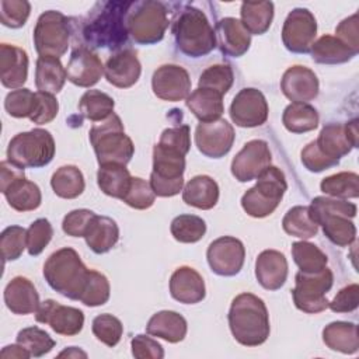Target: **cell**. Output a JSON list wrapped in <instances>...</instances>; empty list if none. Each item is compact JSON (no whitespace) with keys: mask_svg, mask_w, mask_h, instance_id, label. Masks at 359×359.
<instances>
[{"mask_svg":"<svg viewBox=\"0 0 359 359\" xmlns=\"http://www.w3.org/2000/svg\"><path fill=\"white\" fill-rule=\"evenodd\" d=\"M132 1H98L80 25L84 46L119 49L128 41L126 15Z\"/></svg>","mask_w":359,"mask_h":359,"instance_id":"1","label":"cell"},{"mask_svg":"<svg viewBox=\"0 0 359 359\" xmlns=\"http://www.w3.org/2000/svg\"><path fill=\"white\" fill-rule=\"evenodd\" d=\"M227 320L234 339L244 346L262 345L269 337L266 306L261 297L252 293H240L233 299Z\"/></svg>","mask_w":359,"mask_h":359,"instance_id":"2","label":"cell"},{"mask_svg":"<svg viewBox=\"0 0 359 359\" xmlns=\"http://www.w3.org/2000/svg\"><path fill=\"white\" fill-rule=\"evenodd\" d=\"M310 212L325 237L339 245H351L356 238V227L352 217L356 216V205L346 199L331 196H316L310 203Z\"/></svg>","mask_w":359,"mask_h":359,"instance_id":"3","label":"cell"},{"mask_svg":"<svg viewBox=\"0 0 359 359\" xmlns=\"http://www.w3.org/2000/svg\"><path fill=\"white\" fill-rule=\"evenodd\" d=\"M90 269L83 264L76 250L63 247L52 252L43 264V276L48 285L59 294L80 300Z\"/></svg>","mask_w":359,"mask_h":359,"instance_id":"4","label":"cell"},{"mask_svg":"<svg viewBox=\"0 0 359 359\" xmlns=\"http://www.w3.org/2000/svg\"><path fill=\"white\" fill-rule=\"evenodd\" d=\"M172 35L180 52L189 57H202L216 48L215 29L206 14L194 7L185 6L172 22Z\"/></svg>","mask_w":359,"mask_h":359,"instance_id":"5","label":"cell"},{"mask_svg":"<svg viewBox=\"0 0 359 359\" xmlns=\"http://www.w3.org/2000/svg\"><path fill=\"white\" fill-rule=\"evenodd\" d=\"M90 143L100 165L122 164L126 165L135 153L132 139L125 133L123 123L116 114L91 126Z\"/></svg>","mask_w":359,"mask_h":359,"instance_id":"6","label":"cell"},{"mask_svg":"<svg viewBox=\"0 0 359 359\" xmlns=\"http://www.w3.org/2000/svg\"><path fill=\"white\" fill-rule=\"evenodd\" d=\"M167 8L163 3L156 0L132 1L126 25L128 32L135 42L140 45H153L164 38L168 28Z\"/></svg>","mask_w":359,"mask_h":359,"instance_id":"7","label":"cell"},{"mask_svg":"<svg viewBox=\"0 0 359 359\" xmlns=\"http://www.w3.org/2000/svg\"><path fill=\"white\" fill-rule=\"evenodd\" d=\"M287 189L285 174L275 165H269L257 178V184L241 198L244 212L251 217H266L278 208Z\"/></svg>","mask_w":359,"mask_h":359,"instance_id":"8","label":"cell"},{"mask_svg":"<svg viewBox=\"0 0 359 359\" xmlns=\"http://www.w3.org/2000/svg\"><path fill=\"white\" fill-rule=\"evenodd\" d=\"M53 156V136L41 128L17 133L7 147V160L20 168L43 167L52 161Z\"/></svg>","mask_w":359,"mask_h":359,"instance_id":"9","label":"cell"},{"mask_svg":"<svg viewBox=\"0 0 359 359\" xmlns=\"http://www.w3.org/2000/svg\"><path fill=\"white\" fill-rule=\"evenodd\" d=\"M72 18L56 10L42 13L34 28V45L39 56L60 57L67 52L73 32Z\"/></svg>","mask_w":359,"mask_h":359,"instance_id":"10","label":"cell"},{"mask_svg":"<svg viewBox=\"0 0 359 359\" xmlns=\"http://www.w3.org/2000/svg\"><path fill=\"white\" fill-rule=\"evenodd\" d=\"M185 156L168 150L158 143L153 147V170L150 187L157 196L170 198L178 195L184 187Z\"/></svg>","mask_w":359,"mask_h":359,"instance_id":"11","label":"cell"},{"mask_svg":"<svg viewBox=\"0 0 359 359\" xmlns=\"http://www.w3.org/2000/svg\"><path fill=\"white\" fill-rule=\"evenodd\" d=\"M332 283L334 275L327 266L314 273L299 271L294 276V287L292 290L294 306L309 314L324 311L328 309V299L325 294L332 287Z\"/></svg>","mask_w":359,"mask_h":359,"instance_id":"12","label":"cell"},{"mask_svg":"<svg viewBox=\"0 0 359 359\" xmlns=\"http://www.w3.org/2000/svg\"><path fill=\"white\" fill-rule=\"evenodd\" d=\"M317 35L314 14L303 7L293 8L282 27V42L289 52L307 53Z\"/></svg>","mask_w":359,"mask_h":359,"instance_id":"13","label":"cell"},{"mask_svg":"<svg viewBox=\"0 0 359 359\" xmlns=\"http://www.w3.org/2000/svg\"><path fill=\"white\" fill-rule=\"evenodd\" d=\"M358 119L355 118L346 123L339 122L325 125L314 142L317 149L325 157L339 163L341 157L346 156L358 146Z\"/></svg>","mask_w":359,"mask_h":359,"instance_id":"14","label":"cell"},{"mask_svg":"<svg viewBox=\"0 0 359 359\" xmlns=\"http://www.w3.org/2000/svg\"><path fill=\"white\" fill-rule=\"evenodd\" d=\"M210 269L220 276L237 275L245 259L244 244L231 236H223L213 240L206 251Z\"/></svg>","mask_w":359,"mask_h":359,"instance_id":"15","label":"cell"},{"mask_svg":"<svg viewBox=\"0 0 359 359\" xmlns=\"http://www.w3.org/2000/svg\"><path fill=\"white\" fill-rule=\"evenodd\" d=\"M268 102L265 95L252 87L240 90L230 105V118L240 128L261 126L268 119Z\"/></svg>","mask_w":359,"mask_h":359,"instance_id":"16","label":"cell"},{"mask_svg":"<svg viewBox=\"0 0 359 359\" xmlns=\"http://www.w3.org/2000/svg\"><path fill=\"white\" fill-rule=\"evenodd\" d=\"M272 161L269 146L265 140L254 139L247 142L231 161V174L240 182L257 180Z\"/></svg>","mask_w":359,"mask_h":359,"instance_id":"17","label":"cell"},{"mask_svg":"<svg viewBox=\"0 0 359 359\" xmlns=\"http://www.w3.org/2000/svg\"><path fill=\"white\" fill-rule=\"evenodd\" d=\"M234 128L226 119L201 122L195 129V144L198 150L210 158L226 156L234 143Z\"/></svg>","mask_w":359,"mask_h":359,"instance_id":"18","label":"cell"},{"mask_svg":"<svg viewBox=\"0 0 359 359\" xmlns=\"http://www.w3.org/2000/svg\"><path fill=\"white\" fill-rule=\"evenodd\" d=\"M35 320L42 324H48L56 334L72 337L77 335L84 325V313L80 309L72 306H63L52 299L41 302Z\"/></svg>","mask_w":359,"mask_h":359,"instance_id":"19","label":"cell"},{"mask_svg":"<svg viewBox=\"0 0 359 359\" xmlns=\"http://www.w3.org/2000/svg\"><path fill=\"white\" fill-rule=\"evenodd\" d=\"M151 88L157 98L177 102L187 100L191 94V79L182 66L163 65L153 73Z\"/></svg>","mask_w":359,"mask_h":359,"instance_id":"20","label":"cell"},{"mask_svg":"<svg viewBox=\"0 0 359 359\" xmlns=\"http://www.w3.org/2000/svg\"><path fill=\"white\" fill-rule=\"evenodd\" d=\"M102 74L104 65L93 49L84 45L73 49L66 66V76L70 83L79 87H91L100 81Z\"/></svg>","mask_w":359,"mask_h":359,"instance_id":"21","label":"cell"},{"mask_svg":"<svg viewBox=\"0 0 359 359\" xmlns=\"http://www.w3.org/2000/svg\"><path fill=\"white\" fill-rule=\"evenodd\" d=\"M280 90L293 102H304L318 95L320 83L316 73L306 66H290L282 76Z\"/></svg>","mask_w":359,"mask_h":359,"instance_id":"22","label":"cell"},{"mask_svg":"<svg viewBox=\"0 0 359 359\" xmlns=\"http://www.w3.org/2000/svg\"><path fill=\"white\" fill-rule=\"evenodd\" d=\"M216 46L220 52L230 57L243 56L251 45V34L243 22L234 17H224L215 27Z\"/></svg>","mask_w":359,"mask_h":359,"instance_id":"23","label":"cell"},{"mask_svg":"<svg viewBox=\"0 0 359 359\" xmlns=\"http://www.w3.org/2000/svg\"><path fill=\"white\" fill-rule=\"evenodd\" d=\"M142 73V65L132 49H122L108 57L104 66V74L109 84L118 88H129L137 83Z\"/></svg>","mask_w":359,"mask_h":359,"instance_id":"24","label":"cell"},{"mask_svg":"<svg viewBox=\"0 0 359 359\" xmlns=\"http://www.w3.org/2000/svg\"><path fill=\"white\" fill-rule=\"evenodd\" d=\"M28 77V55L15 45H0V79L7 88H21Z\"/></svg>","mask_w":359,"mask_h":359,"instance_id":"25","label":"cell"},{"mask_svg":"<svg viewBox=\"0 0 359 359\" xmlns=\"http://www.w3.org/2000/svg\"><path fill=\"white\" fill-rule=\"evenodd\" d=\"M170 293L172 299L184 304H195L205 299L206 287L201 273L191 266L177 268L170 278Z\"/></svg>","mask_w":359,"mask_h":359,"instance_id":"26","label":"cell"},{"mask_svg":"<svg viewBox=\"0 0 359 359\" xmlns=\"http://www.w3.org/2000/svg\"><path fill=\"white\" fill-rule=\"evenodd\" d=\"M255 276L264 289H280L287 278L286 257L276 250H264L255 259Z\"/></svg>","mask_w":359,"mask_h":359,"instance_id":"27","label":"cell"},{"mask_svg":"<svg viewBox=\"0 0 359 359\" xmlns=\"http://www.w3.org/2000/svg\"><path fill=\"white\" fill-rule=\"evenodd\" d=\"M3 297L7 309L18 316L35 313L41 303L34 283L25 276L13 278L7 283Z\"/></svg>","mask_w":359,"mask_h":359,"instance_id":"28","label":"cell"},{"mask_svg":"<svg viewBox=\"0 0 359 359\" xmlns=\"http://www.w3.org/2000/svg\"><path fill=\"white\" fill-rule=\"evenodd\" d=\"M146 331L149 335L165 339L171 344H177L185 338L188 324L180 313L172 310H161L150 317L146 325Z\"/></svg>","mask_w":359,"mask_h":359,"instance_id":"29","label":"cell"},{"mask_svg":"<svg viewBox=\"0 0 359 359\" xmlns=\"http://www.w3.org/2000/svg\"><path fill=\"white\" fill-rule=\"evenodd\" d=\"M0 191L6 196L8 205L17 212L35 210L42 202V194L39 187L35 182L27 180L25 175L15 178Z\"/></svg>","mask_w":359,"mask_h":359,"instance_id":"30","label":"cell"},{"mask_svg":"<svg viewBox=\"0 0 359 359\" xmlns=\"http://www.w3.org/2000/svg\"><path fill=\"white\" fill-rule=\"evenodd\" d=\"M182 201L189 206L209 210L219 201V185L209 175H196L185 184Z\"/></svg>","mask_w":359,"mask_h":359,"instance_id":"31","label":"cell"},{"mask_svg":"<svg viewBox=\"0 0 359 359\" xmlns=\"http://www.w3.org/2000/svg\"><path fill=\"white\" fill-rule=\"evenodd\" d=\"M84 238L93 252L105 254L118 243L119 227L114 219L95 215L84 234Z\"/></svg>","mask_w":359,"mask_h":359,"instance_id":"32","label":"cell"},{"mask_svg":"<svg viewBox=\"0 0 359 359\" xmlns=\"http://www.w3.org/2000/svg\"><path fill=\"white\" fill-rule=\"evenodd\" d=\"M66 67L57 57L39 56L35 63V86L38 91L57 94L66 81Z\"/></svg>","mask_w":359,"mask_h":359,"instance_id":"33","label":"cell"},{"mask_svg":"<svg viewBox=\"0 0 359 359\" xmlns=\"http://www.w3.org/2000/svg\"><path fill=\"white\" fill-rule=\"evenodd\" d=\"M188 109L201 121V122H212L220 119L224 105L223 95L213 90L208 88H196L194 90L185 101Z\"/></svg>","mask_w":359,"mask_h":359,"instance_id":"34","label":"cell"},{"mask_svg":"<svg viewBox=\"0 0 359 359\" xmlns=\"http://www.w3.org/2000/svg\"><path fill=\"white\" fill-rule=\"evenodd\" d=\"M324 344L341 353H356L359 349L358 325L348 321H334L323 330Z\"/></svg>","mask_w":359,"mask_h":359,"instance_id":"35","label":"cell"},{"mask_svg":"<svg viewBox=\"0 0 359 359\" xmlns=\"http://www.w3.org/2000/svg\"><path fill=\"white\" fill-rule=\"evenodd\" d=\"M311 59L321 65H339L349 62L358 53L332 35H323L310 48Z\"/></svg>","mask_w":359,"mask_h":359,"instance_id":"36","label":"cell"},{"mask_svg":"<svg viewBox=\"0 0 359 359\" xmlns=\"http://www.w3.org/2000/svg\"><path fill=\"white\" fill-rule=\"evenodd\" d=\"M132 175L126 165L122 164H104L100 165L97 172V184L100 189L112 198L123 199L129 187Z\"/></svg>","mask_w":359,"mask_h":359,"instance_id":"37","label":"cell"},{"mask_svg":"<svg viewBox=\"0 0 359 359\" xmlns=\"http://www.w3.org/2000/svg\"><path fill=\"white\" fill-rule=\"evenodd\" d=\"M241 22L250 34H265L273 20L272 1H244L241 3Z\"/></svg>","mask_w":359,"mask_h":359,"instance_id":"38","label":"cell"},{"mask_svg":"<svg viewBox=\"0 0 359 359\" xmlns=\"http://www.w3.org/2000/svg\"><path fill=\"white\" fill-rule=\"evenodd\" d=\"M282 123L292 133H306L318 126V112L310 104L292 102L283 111Z\"/></svg>","mask_w":359,"mask_h":359,"instance_id":"39","label":"cell"},{"mask_svg":"<svg viewBox=\"0 0 359 359\" xmlns=\"http://www.w3.org/2000/svg\"><path fill=\"white\" fill-rule=\"evenodd\" d=\"M50 187L57 196L74 199L84 191V175L76 165H62L53 172Z\"/></svg>","mask_w":359,"mask_h":359,"instance_id":"40","label":"cell"},{"mask_svg":"<svg viewBox=\"0 0 359 359\" xmlns=\"http://www.w3.org/2000/svg\"><path fill=\"white\" fill-rule=\"evenodd\" d=\"M283 230L293 237L311 238L318 231V224L316 223L309 206H293L286 212L282 220Z\"/></svg>","mask_w":359,"mask_h":359,"instance_id":"41","label":"cell"},{"mask_svg":"<svg viewBox=\"0 0 359 359\" xmlns=\"http://www.w3.org/2000/svg\"><path fill=\"white\" fill-rule=\"evenodd\" d=\"M114 98L100 90H87L79 101L80 114L91 122H101L107 119L114 114Z\"/></svg>","mask_w":359,"mask_h":359,"instance_id":"42","label":"cell"},{"mask_svg":"<svg viewBox=\"0 0 359 359\" xmlns=\"http://www.w3.org/2000/svg\"><path fill=\"white\" fill-rule=\"evenodd\" d=\"M321 191L338 199H348V198H358L359 196V175L351 171H342L338 174L328 175L323 178L320 184Z\"/></svg>","mask_w":359,"mask_h":359,"instance_id":"43","label":"cell"},{"mask_svg":"<svg viewBox=\"0 0 359 359\" xmlns=\"http://www.w3.org/2000/svg\"><path fill=\"white\" fill-rule=\"evenodd\" d=\"M292 257L302 272L314 273L327 266L328 257L309 241H296L292 244Z\"/></svg>","mask_w":359,"mask_h":359,"instance_id":"44","label":"cell"},{"mask_svg":"<svg viewBox=\"0 0 359 359\" xmlns=\"http://www.w3.org/2000/svg\"><path fill=\"white\" fill-rule=\"evenodd\" d=\"M170 230L177 241L192 244L205 236L206 223L202 217L195 215H180L172 219Z\"/></svg>","mask_w":359,"mask_h":359,"instance_id":"45","label":"cell"},{"mask_svg":"<svg viewBox=\"0 0 359 359\" xmlns=\"http://www.w3.org/2000/svg\"><path fill=\"white\" fill-rule=\"evenodd\" d=\"M17 344L22 345L34 358L43 356L45 353L50 352L56 345L55 339L45 330L35 325L18 331Z\"/></svg>","mask_w":359,"mask_h":359,"instance_id":"46","label":"cell"},{"mask_svg":"<svg viewBox=\"0 0 359 359\" xmlns=\"http://www.w3.org/2000/svg\"><path fill=\"white\" fill-rule=\"evenodd\" d=\"M109 294H111V286L107 276L98 271L90 269L84 290L79 302H81L88 307H97V306L105 304L109 299Z\"/></svg>","mask_w":359,"mask_h":359,"instance_id":"47","label":"cell"},{"mask_svg":"<svg viewBox=\"0 0 359 359\" xmlns=\"http://www.w3.org/2000/svg\"><path fill=\"white\" fill-rule=\"evenodd\" d=\"M234 73L229 65H212L199 76L198 87L208 88L224 95L233 86Z\"/></svg>","mask_w":359,"mask_h":359,"instance_id":"48","label":"cell"},{"mask_svg":"<svg viewBox=\"0 0 359 359\" xmlns=\"http://www.w3.org/2000/svg\"><path fill=\"white\" fill-rule=\"evenodd\" d=\"M93 334L94 337L105 344L107 346H115L123 334V325L121 323V320L112 314L104 313L97 316L93 320V325H91Z\"/></svg>","mask_w":359,"mask_h":359,"instance_id":"49","label":"cell"},{"mask_svg":"<svg viewBox=\"0 0 359 359\" xmlns=\"http://www.w3.org/2000/svg\"><path fill=\"white\" fill-rule=\"evenodd\" d=\"M0 248L4 261L18 259L27 248V230L21 226H8L0 234Z\"/></svg>","mask_w":359,"mask_h":359,"instance_id":"50","label":"cell"},{"mask_svg":"<svg viewBox=\"0 0 359 359\" xmlns=\"http://www.w3.org/2000/svg\"><path fill=\"white\" fill-rule=\"evenodd\" d=\"M53 227L45 217L36 219L27 229V251L29 255H39L50 243Z\"/></svg>","mask_w":359,"mask_h":359,"instance_id":"51","label":"cell"},{"mask_svg":"<svg viewBox=\"0 0 359 359\" xmlns=\"http://www.w3.org/2000/svg\"><path fill=\"white\" fill-rule=\"evenodd\" d=\"M35 102V93L29 88H17L10 91L4 100V108L13 118H29Z\"/></svg>","mask_w":359,"mask_h":359,"instance_id":"52","label":"cell"},{"mask_svg":"<svg viewBox=\"0 0 359 359\" xmlns=\"http://www.w3.org/2000/svg\"><path fill=\"white\" fill-rule=\"evenodd\" d=\"M154 199H156V194L153 192L150 184L143 178L132 177L130 187L122 201L133 209L144 210L153 206Z\"/></svg>","mask_w":359,"mask_h":359,"instance_id":"53","label":"cell"},{"mask_svg":"<svg viewBox=\"0 0 359 359\" xmlns=\"http://www.w3.org/2000/svg\"><path fill=\"white\" fill-rule=\"evenodd\" d=\"M31 13V4L27 0H1L0 1V21L4 27H22Z\"/></svg>","mask_w":359,"mask_h":359,"instance_id":"54","label":"cell"},{"mask_svg":"<svg viewBox=\"0 0 359 359\" xmlns=\"http://www.w3.org/2000/svg\"><path fill=\"white\" fill-rule=\"evenodd\" d=\"M158 144L185 156L191 149V129L188 125L167 128L161 132Z\"/></svg>","mask_w":359,"mask_h":359,"instance_id":"55","label":"cell"},{"mask_svg":"<svg viewBox=\"0 0 359 359\" xmlns=\"http://www.w3.org/2000/svg\"><path fill=\"white\" fill-rule=\"evenodd\" d=\"M57 111H59V102L53 94L36 91L35 102H34V108L29 119L38 125L49 123L56 118Z\"/></svg>","mask_w":359,"mask_h":359,"instance_id":"56","label":"cell"},{"mask_svg":"<svg viewBox=\"0 0 359 359\" xmlns=\"http://www.w3.org/2000/svg\"><path fill=\"white\" fill-rule=\"evenodd\" d=\"M94 216L95 213L90 209H74L65 216L62 222V229L67 236L84 237Z\"/></svg>","mask_w":359,"mask_h":359,"instance_id":"57","label":"cell"},{"mask_svg":"<svg viewBox=\"0 0 359 359\" xmlns=\"http://www.w3.org/2000/svg\"><path fill=\"white\" fill-rule=\"evenodd\" d=\"M132 355L139 359H161L164 358L163 346L149 335L139 334L130 341Z\"/></svg>","mask_w":359,"mask_h":359,"instance_id":"58","label":"cell"},{"mask_svg":"<svg viewBox=\"0 0 359 359\" xmlns=\"http://www.w3.org/2000/svg\"><path fill=\"white\" fill-rule=\"evenodd\" d=\"M359 304V286L356 283L342 287L335 297L328 302V307L334 313H351Z\"/></svg>","mask_w":359,"mask_h":359,"instance_id":"59","label":"cell"},{"mask_svg":"<svg viewBox=\"0 0 359 359\" xmlns=\"http://www.w3.org/2000/svg\"><path fill=\"white\" fill-rule=\"evenodd\" d=\"M302 164L311 172H320L324 170H328L338 163L334 160H330L325 157L316 146V142H310L303 150H302Z\"/></svg>","mask_w":359,"mask_h":359,"instance_id":"60","label":"cell"},{"mask_svg":"<svg viewBox=\"0 0 359 359\" xmlns=\"http://www.w3.org/2000/svg\"><path fill=\"white\" fill-rule=\"evenodd\" d=\"M335 36L342 41L348 48L359 52V22H358V14H352L342 20L338 27L335 28Z\"/></svg>","mask_w":359,"mask_h":359,"instance_id":"61","label":"cell"},{"mask_svg":"<svg viewBox=\"0 0 359 359\" xmlns=\"http://www.w3.org/2000/svg\"><path fill=\"white\" fill-rule=\"evenodd\" d=\"M1 358H15V359H28L31 358L29 352L20 344H13V345H7L1 349L0 352Z\"/></svg>","mask_w":359,"mask_h":359,"instance_id":"62","label":"cell"},{"mask_svg":"<svg viewBox=\"0 0 359 359\" xmlns=\"http://www.w3.org/2000/svg\"><path fill=\"white\" fill-rule=\"evenodd\" d=\"M57 356L59 358H63V356H67V358H87V353L84 351L76 348V346H70V348L62 351Z\"/></svg>","mask_w":359,"mask_h":359,"instance_id":"63","label":"cell"}]
</instances>
